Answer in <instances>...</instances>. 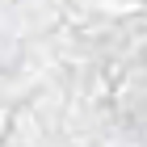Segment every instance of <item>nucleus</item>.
<instances>
[]
</instances>
